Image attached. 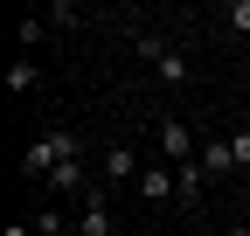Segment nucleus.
Wrapping results in <instances>:
<instances>
[{"instance_id":"nucleus-12","label":"nucleus","mask_w":250,"mask_h":236,"mask_svg":"<svg viewBox=\"0 0 250 236\" xmlns=\"http://www.w3.org/2000/svg\"><path fill=\"white\" fill-rule=\"evenodd\" d=\"M229 153H236V167H250V132H229Z\"/></svg>"},{"instance_id":"nucleus-6","label":"nucleus","mask_w":250,"mask_h":236,"mask_svg":"<svg viewBox=\"0 0 250 236\" xmlns=\"http://www.w3.org/2000/svg\"><path fill=\"white\" fill-rule=\"evenodd\" d=\"M139 201H174V167H167V160L139 174Z\"/></svg>"},{"instance_id":"nucleus-7","label":"nucleus","mask_w":250,"mask_h":236,"mask_svg":"<svg viewBox=\"0 0 250 236\" xmlns=\"http://www.w3.org/2000/svg\"><path fill=\"white\" fill-rule=\"evenodd\" d=\"M202 174L215 181V174H236V153H229V139H208L202 146Z\"/></svg>"},{"instance_id":"nucleus-13","label":"nucleus","mask_w":250,"mask_h":236,"mask_svg":"<svg viewBox=\"0 0 250 236\" xmlns=\"http://www.w3.org/2000/svg\"><path fill=\"white\" fill-rule=\"evenodd\" d=\"M229 21L243 28V35H250V0H229Z\"/></svg>"},{"instance_id":"nucleus-5","label":"nucleus","mask_w":250,"mask_h":236,"mask_svg":"<svg viewBox=\"0 0 250 236\" xmlns=\"http://www.w3.org/2000/svg\"><path fill=\"white\" fill-rule=\"evenodd\" d=\"M77 236H111V209H104V188L83 195V216H77Z\"/></svg>"},{"instance_id":"nucleus-10","label":"nucleus","mask_w":250,"mask_h":236,"mask_svg":"<svg viewBox=\"0 0 250 236\" xmlns=\"http://www.w3.org/2000/svg\"><path fill=\"white\" fill-rule=\"evenodd\" d=\"M14 35H21V42H28V49H35V42H42V35H49V14H35V21H21V28H14Z\"/></svg>"},{"instance_id":"nucleus-8","label":"nucleus","mask_w":250,"mask_h":236,"mask_svg":"<svg viewBox=\"0 0 250 236\" xmlns=\"http://www.w3.org/2000/svg\"><path fill=\"white\" fill-rule=\"evenodd\" d=\"M202 181H208V174H202V160H188V167L174 174V195L188 201V209H195V201H202Z\"/></svg>"},{"instance_id":"nucleus-14","label":"nucleus","mask_w":250,"mask_h":236,"mask_svg":"<svg viewBox=\"0 0 250 236\" xmlns=\"http://www.w3.org/2000/svg\"><path fill=\"white\" fill-rule=\"evenodd\" d=\"M0 236H35V222H7V229H0Z\"/></svg>"},{"instance_id":"nucleus-9","label":"nucleus","mask_w":250,"mask_h":236,"mask_svg":"<svg viewBox=\"0 0 250 236\" xmlns=\"http://www.w3.org/2000/svg\"><path fill=\"white\" fill-rule=\"evenodd\" d=\"M35 77H42L35 63H7V91H14V98H21V91H35Z\"/></svg>"},{"instance_id":"nucleus-15","label":"nucleus","mask_w":250,"mask_h":236,"mask_svg":"<svg viewBox=\"0 0 250 236\" xmlns=\"http://www.w3.org/2000/svg\"><path fill=\"white\" fill-rule=\"evenodd\" d=\"M223 236H250V222H229V229H223Z\"/></svg>"},{"instance_id":"nucleus-2","label":"nucleus","mask_w":250,"mask_h":236,"mask_svg":"<svg viewBox=\"0 0 250 236\" xmlns=\"http://www.w3.org/2000/svg\"><path fill=\"white\" fill-rule=\"evenodd\" d=\"M139 56L153 70H160V83H188V56L167 42V35H153V28H139Z\"/></svg>"},{"instance_id":"nucleus-4","label":"nucleus","mask_w":250,"mask_h":236,"mask_svg":"<svg viewBox=\"0 0 250 236\" xmlns=\"http://www.w3.org/2000/svg\"><path fill=\"white\" fill-rule=\"evenodd\" d=\"M139 174H146V167H139V153H132L125 139L104 146V181H132V188H139Z\"/></svg>"},{"instance_id":"nucleus-3","label":"nucleus","mask_w":250,"mask_h":236,"mask_svg":"<svg viewBox=\"0 0 250 236\" xmlns=\"http://www.w3.org/2000/svg\"><path fill=\"white\" fill-rule=\"evenodd\" d=\"M160 160L167 167H188V160H195V132H188L181 118H160Z\"/></svg>"},{"instance_id":"nucleus-11","label":"nucleus","mask_w":250,"mask_h":236,"mask_svg":"<svg viewBox=\"0 0 250 236\" xmlns=\"http://www.w3.org/2000/svg\"><path fill=\"white\" fill-rule=\"evenodd\" d=\"M35 236H62V209H42L35 216Z\"/></svg>"},{"instance_id":"nucleus-1","label":"nucleus","mask_w":250,"mask_h":236,"mask_svg":"<svg viewBox=\"0 0 250 236\" xmlns=\"http://www.w3.org/2000/svg\"><path fill=\"white\" fill-rule=\"evenodd\" d=\"M70 160H77V132H42V139L21 153V174H28V181H49V174L70 167Z\"/></svg>"}]
</instances>
